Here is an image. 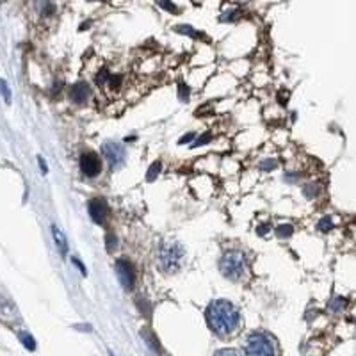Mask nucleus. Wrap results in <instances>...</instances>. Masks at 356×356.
<instances>
[{"label":"nucleus","instance_id":"f03ea898","mask_svg":"<svg viewBox=\"0 0 356 356\" xmlns=\"http://www.w3.org/2000/svg\"><path fill=\"white\" fill-rule=\"evenodd\" d=\"M219 269H221L225 278L232 281H239L246 273V258L240 251H228V253L223 255L221 262H219Z\"/></svg>","mask_w":356,"mask_h":356},{"label":"nucleus","instance_id":"423d86ee","mask_svg":"<svg viewBox=\"0 0 356 356\" xmlns=\"http://www.w3.org/2000/svg\"><path fill=\"white\" fill-rule=\"evenodd\" d=\"M102 153L103 157L107 159V162H109V166L113 167H120L121 164L125 162V157H127V153H125V148L120 145V143L116 141H105L102 145Z\"/></svg>","mask_w":356,"mask_h":356},{"label":"nucleus","instance_id":"1a4fd4ad","mask_svg":"<svg viewBox=\"0 0 356 356\" xmlns=\"http://www.w3.org/2000/svg\"><path fill=\"white\" fill-rule=\"evenodd\" d=\"M89 93L91 91H89V86L86 82H75L69 87V100L77 105H82L89 98Z\"/></svg>","mask_w":356,"mask_h":356},{"label":"nucleus","instance_id":"6e6552de","mask_svg":"<svg viewBox=\"0 0 356 356\" xmlns=\"http://www.w3.org/2000/svg\"><path fill=\"white\" fill-rule=\"evenodd\" d=\"M87 210H89V216H91V219L96 225H103L107 216H109V207H107V203L102 198H93V200H89Z\"/></svg>","mask_w":356,"mask_h":356},{"label":"nucleus","instance_id":"f8f14e48","mask_svg":"<svg viewBox=\"0 0 356 356\" xmlns=\"http://www.w3.org/2000/svg\"><path fill=\"white\" fill-rule=\"evenodd\" d=\"M292 233H294V226L291 223H281L276 226V237H280V239H289V237H292Z\"/></svg>","mask_w":356,"mask_h":356},{"label":"nucleus","instance_id":"2eb2a0df","mask_svg":"<svg viewBox=\"0 0 356 356\" xmlns=\"http://www.w3.org/2000/svg\"><path fill=\"white\" fill-rule=\"evenodd\" d=\"M345 306H347V299L342 298V296L335 298L333 301L330 303V310H331V312H340V310H344Z\"/></svg>","mask_w":356,"mask_h":356},{"label":"nucleus","instance_id":"2f4dec72","mask_svg":"<svg viewBox=\"0 0 356 356\" xmlns=\"http://www.w3.org/2000/svg\"><path fill=\"white\" fill-rule=\"evenodd\" d=\"M38 162H40V167H41V171H43V173H47V171H48V167H47V162H45V160L41 159V157H38Z\"/></svg>","mask_w":356,"mask_h":356},{"label":"nucleus","instance_id":"473e14b6","mask_svg":"<svg viewBox=\"0 0 356 356\" xmlns=\"http://www.w3.org/2000/svg\"><path fill=\"white\" fill-rule=\"evenodd\" d=\"M87 2H93V0H87Z\"/></svg>","mask_w":356,"mask_h":356},{"label":"nucleus","instance_id":"5701e85b","mask_svg":"<svg viewBox=\"0 0 356 356\" xmlns=\"http://www.w3.org/2000/svg\"><path fill=\"white\" fill-rule=\"evenodd\" d=\"M210 141H212V134H210V132H207V134L200 135V137L193 143V148H200V146L207 145V143H210Z\"/></svg>","mask_w":356,"mask_h":356},{"label":"nucleus","instance_id":"c756f323","mask_svg":"<svg viewBox=\"0 0 356 356\" xmlns=\"http://www.w3.org/2000/svg\"><path fill=\"white\" fill-rule=\"evenodd\" d=\"M278 100H280L281 105H285V103H287V100H289V91H281L280 96H278Z\"/></svg>","mask_w":356,"mask_h":356},{"label":"nucleus","instance_id":"6ab92c4d","mask_svg":"<svg viewBox=\"0 0 356 356\" xmlns=\"http://www.w3.org/2000/svg\"><path fill=\"white\" fill-rule=\"evenodd\" d=\"M317 193H319V186H317V184H306V186L303 187V194H305L306 198H315Z\"/></svg>","mask_w":356,"mask_h":356},{"label":"nucleus","instance_id":"7c9ffc66","mask_svg":"<svg viewBox=\"0 0 356 356\" xmlns=\"http://www.w3.org/2000/svg\"><path fill=\"white\" fill-rule=\"evenodd\" d=\"M267 230H269V226H267V225H262V226H258V228H257V233H258L260 237H264L265 233H267Z\"/></svg>","mask_w":356,"mask_h":356},{"label":"nucleus","instance_id":"4468645a","mask_svg":"<svg viewBox=\"0 0 356 356\" xmlns=\"http://www.w3.org/2000/svg\"><path fill=\"white\" fill-rule=\"evenodd\" d=\"M160 169H162V164H160L159 160H157V162H153L152 166H150V169L146 171V180H148V182H153V180H157Z\"/></svg>","mask_w":356,"mask_h":356},{"label":"nucleus","instance_id":"9d476101","mask_svg":"<svg viewBox=\"0 0 356 356\" xmlns=\"http://www.w3.org/2000/svg\"><path fill=\"white\" fill-rule=\"evenodd\" d=\"M52 233H54V240H55V246H57V251L61 253V257H66L68 253V242H66V237L57 226H52Z\"/></svg>","mask_w":356,"mask_h":356},{"label":"nucleus","instance_id":"7ed1b4c3","mask_svg":"<svg viewBox=\"0 0 356 356\" xmlns=\"http://www.w3.org/2000/svg\"><path fill=\"white\" fill-rule=\"evenodd\" d=\"M160 267H162L166 273H176L180 267H182L184 262V247L178 242H166L160 247L159 253Z\"/></svg>","mask_w":356,"mask_h":356},{"label":"nucleus","instance_id":"39448f33","mask_svg":"<svg viewBox=\"0 0 356 356\" xmlns=\"http://www.w3.org/2000/svg\"><path fill=\"white\" fill-rule=\"evenodd\" d=\"M114 269H116V276L120 280L121 287L125 291H132L135 283V269L134 265H132V262L127 260V258H120V260H116Z\"/></svg>","mask_w":356,"mask_h":356},{"label":"nucleus","instance_id":"20e7f679","mask_svg":"<svg viewBox=\"0 0 356 356\" xmlns=\"http://www.w3.org/2000/svg\"><path fill=\"white\" fill-rule=\"evenodd\" d=\"M244 351L246 356H274V344L265 333H251Z\"/></svg>","mask_w":356,"mask_h":356},{"label":"nucleus","instance_id":"bb28decb","mask_svg":"<svg viewBox=\"0 0 356 356\" xmlns=\"http://www.w3.org/2000/svg\"><path fill=\"white\" fill-rule=\"evenodd\" d=\"M72 262H73V264L77 265V269H79L80 273H82L84 276H86V274H87V271H86V267H84V264H82V262H80V260H79V258H77V257H73V258H72Z\"/></svg>","mask_w":356,"mask_h":356},{"label":"nucleus","instance_id":"9b49d317","mask_svg":"<svg viewBox=\"0 0 356 356\" xmlns=\"http://www.w3.org/2000/svg\"><path fill=\"white\" fill-rule=\"evenodd\" d=\"M174 30H176L178 34H184V36L194 38V40H205L203 34L198 32V30H194L191 25H178V27H174Z\"/></svg>","mask_w":356,"mask_h":356},{"label":"nucleus","instance_id":"f257e3e1","mask_svg":"<svg viewBox=\"0 0 356 356\" xmlns=\"http://www.w3.org/2000/svg\"><path fill=\"white\" fill-rule=\"evenodd\" d=\"M239 310L226 299H216L207 308V323L214 333L230 335L239 326Z\"/></svg>","mask_w":356,"mask_h":356},{"label":"nucleus","instance_id":"ddd939ff","mask_svg":"<svg viewBox=\"0 0 356 356\" xmlns=\"http://www.w3.org/2000/svg\"><path fill=\"white\" fill-rule=\"evenodd\" d=\"M18 338H20V342H22L25 349H29V351H34V349H36V342H34V338H32V335H30V333L22 331V333H18Z\"/></svg>","mask_w":356,"mask_h":356},{"label":"nucleus","instance_id":"0eeeda50","mask_svg":"<svg viewBox=\"0 0 356 356\" xmlns=\"http://www.w3.org/2000/svg\"><path fill=\"white\" fill-rule=\"evenodd\" d=\"M80 169L86 176L95 178L102 173V160L95 152H84L80 155Z\"/></svg>","mask_w":356,"mask_h":356},{"label":"nucleus","instance_id":"cd10ccee","mask_svg":"<svg viewBox=\"0 0 356 356\" xmlns=\"http://www.w3.org/2000/svg\"><path fill=\"white\" fill-rule=\"evenodd\" d=\"M237 16V11H230V13H225V15L221 16V22H233Z\"/></svg>","mask_w":356,"mask_h":356},{"label":"nucleus","instance_id":"72a5a7b5","mask_svg":"<svg viewBox=\"0 0 356 356\" xmlns=\"http://www.w3.org/2000/svg\"><path fill=\"white\" fill-rule=\"evenodd\" d=\"M111 356H114V354H113V352H111Z\"/></svg>","mask_w":356,"mask_h":356},{"label":"nucleus","instance_id":"412c9836","mask_svg":"<svg viewBox=\"0 0 356 356\" xmlns=\"http://www.w3.org/2000/svg\"><path fill=\"white\" fill-rule=\"evenodd\" d=\"M276 166H278V162L274 159H265V160H262L258 167H260L262 171H273V169H276Z\"/></svg>","mask_w":356,"mask_h":356},{"label":"nucleus","instance_id":"b1692460","mask_svg":"<svg viewBox=\"0 0 356 356\" xmlns=\"http://www.w3.org/2000/svg\"><path fill=\"white\" fill-rule=\"evenodd\" d=\"M109 79H111V73L107 72L105 68H103L102 72H100L98 75H96V84H98V86H103V84L109 82Z\"/></svg>","mask_w":356,"mask_h":356},{"label":"nucleus","instance_id":"c85d7f7f","mask_svg":"<svg viewBox=\"0 0 356 356\" xmlns=\"http://www.w3.org/2000/svg\"><path fill=\"white\" fill-rule=\"evenodd\" d=\"M194 135H196V134H193V132H191V134H186L178 143H180V145H186V143H191V141L194 139Z\"/></svg>","mask_w":356,"mask_h":356},{"label":"nucleus","instance_id":"f3484780","mask_svg":"<svg viewBox=\"0 0 356 356\" xmlns=\"http://www.w3.org/2000/svg\"><path fill=\"white\" fill-rule=\"evenodd\" d=\"M319 230L323 233L331 232V230H333V219H331L330 216H324V218L319 221Z\"/></svg>","mask_w":356,"mask_h":356},{"label":"nucleus","instance_id":"dca6fc26","mask_svg":"<svg viewBox=\"0 0 356 356\" xmlns=\"http://www.w3.org/2000/svg\"><path fill=\"white\" fill-rule=\"evenodd\" d=\"M157 4H159L160 8H162L164 11H167V13H173V15H178V13H180V9H178L176 6L171 2V0H157Z\"/></svg>","mask_w":356,"mask_h":356},{"label":"nucleus","instance_id":"a878e982","mask_svg":"<svg viewBox=\"0 0 356 356\" xmlns=\"http://www.w3.org/2000/svg\"><path fill=\"white\" fill-rule=\"evenodd\" d=\"M214 356H240V354L235 349H219L218 352H214Z\"/></svg>","mask_w":356,"mask_h":356},{"label":"nucleus","instance_id":"4be33fe9","mask_svg":"<svg viewBox=\"0 0 356 356\" xmlns=\"http://www.w3.org/2000/svg\"><path fill=\"white\" fill-rule=\"evenodd\" d=\"M178 96H180L182 102H189V87H187L184 82L178 84Z\"/></svg>","mask_w":356,"mask_h":356},{"label":"nucleus","instance_id":"a211bd4d","mask_svg":"<svg viewBox=\"0 0 356 356\" xmlns=\"http://www.w3.org/2000/svg\"><path fill=\"white\" fill-rule=\"evenodd\" d=\"M105 247L109 253H113V251L118 247V237L114 235V233H107L105 235Z\"/></svg>","mask_w":356,"mask_h":356},{"label":"nucleus","instance_id":"393cba45","mask_svg":"<svg viewBox=\"0 0 356 356\" xmlns=\"http://www.w3.org/2000/svg\"><path fill=\"white\" fill-rule=\"evenodd\" d=\"M0 87H2V96H4V102L6 103H11V91H9V86L6 80L0 82Z\"/></svg>","mask_w":356,"mask_h":356},{"label":"nucleus","instance_id":"aec40b11","mask_svg":"<svg viewBox=\"0 0 356 356\" xmlns=\"http://www.w3.org/2000/svg\"><path fill=\"white\" fill-rule=\"evenodd\" d=\"M141 335H143V338H145V340L148 342V345H152V349L157 352V349H159V344H157V340H155V338H153V335L150 333L148 330H143V331H141Z\"/></svg>","mask_w":356,"mask_h":356}]
</instances>
